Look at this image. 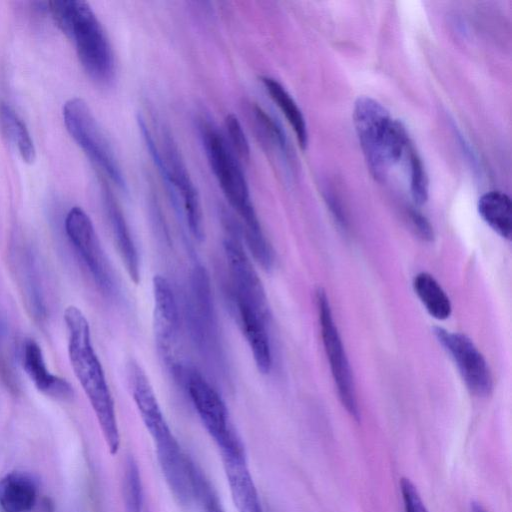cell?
I'll use <instances>...</instances> for the list:
<instances>
[{"mask_svg":"<svg viewBox=\"0 0 512 512\" xmlns=\"http://www.w3.org/2000/svg\"><path fill=\"white\" fill-rule=\"evenodd\" d=\"M190 400L204 427L222 455H244L235 434L225 402L211 383L196 369L184 366L180 372Z\"/></svg>","mask_w":512,"mask_h":512,"instance_id":"cell-8","label":"cell"},{"mask_svg":"<svg viewBox=\"0 0 512 512\" xmlns=\"http://www.w3.org/2000/svg\"><path fill=\"white\" fill-rule=\"evenodd\" d=\"M316 301L323 345L329 359L339 398L348 413L354 419L359 420L360 413L350 365L324 290L320 288L317 290Z\"/></svg>","mask_w":512,"mask_h":512,"instance_id":"cell-10","label":"cell"},{"mask_svg":"<svg viewBox=\"0 0 512 512\" xmlns=\"http://www.w3.org/2000/svg\"><path fill=\"white\" fill-rule=\"evenodd\" d=\"M353 123L370 173L383 180L411 145L404 125L368 96L356 100Z\"/></svg>","mask_w":512,"mask_h":512,"instance_id":"cell-4","label":"cell"},{"mask_svg":"<svg viewBox=\"0 0 512 512\" xmlns=\"http://www.w3.org/2000/svg\"><path fill=\"white\" fill-rule=\"evenodd\" d=\"M13 261L27 309L41 322L47 317V306L35 254L27 246L19 247L15 249Z\"/></svg>","mask_w":512,"mask_h":512,"instance_id":"cell-17","label":"cell"},{"mask_svg":"<svg viewBox=\"0 0 512 512\" xmlns=\"http://www.w3.org/2000/svg\"><path fill=\"white\" fill-rule=\"evenodd\" d=\"M137 122L145 145L166 184L171 200L184 215L192 237L198 242H202L205 231L199 193L173 135L167 127L162 126L161 145L159 147L155 143L145 119L139 115Z\"/></svg>","mask_w":512,"mask_h":512,"instance_id":"cell-5","label":"cell"},{"mask_svg":"<svg viewBox=\"0 0 512 512\" xmlns=\"http://www.w3.org/2000/svg\"><path fill=\"white\" fill-rule=\"evenodd\" d=\"M410 165V191L415 203L424 204L428 198V177L423 162L412 145L407 151Z\"/></svg>","mask_w":512,"mask_h":512,"instance_id":"cell-26","label":"cell"},{"mask_svg":"<svg viewBox=\"0 0 512 512\" xmlns=\"http://www.w3.org/2000/svg\"><path fill=\"white\" fill-rule=\"evenodd\" d=\"M232 500L238 512H263L245 455H222Z\"/></svg>","mask_w":512,"mask_h":512,"instance_id":"cell-19","label":"cell"},{"mask_svg":"<svg viewBox=\"0 0 512 512\" xmlns=\"http://www.w3.org/2000/svg\"><path fill=\"white\" fill-rule=\"evenodd\" d=\"M186 317L192 340L201 355L221 369L224 357L219 324L210 277L202 265H196L191 273Z\"/></svg>","mask_w":512,"mask_h":512,"instance_id":"cell-6","label":"cell"},{"mask_svg":"<svg viewBox=\"0 0 512 512\" xmlns=\"http://www.w3.org/2000/svg\"><path fill=\"white\" fill-rule=\"evenodd\" d=\"M64 227L69 242L97 287L106 296H115L118 291L115 276L89 215L80 207H72L65 217Z\"/></svg>","mask_w":512,"mask_h":512,"instance_id":"cell-9","label":"cell"},{"mask_svg":"<svg viewBox=\"0 0 512 512\" xmlns=\"http://www.w3.org/2000/svg\"><path fill=\"white\" fill-rule=\"evenodd\" d=\"M200 505L203 507L205 512H224V510L221 508V505L219 504V500L215 492L204 498L200 502Z\"/></svg>","mask_w":512,"mask_h":512,"instance_id":"cell-31","label":"cell"},{"mask_svg":"<svg viewBox=\"0 0 512 512\" xmlns=\"http://www.w3.org/2000/svg\"><path fill=\"white\" fill-rule=\"evenodd\" d=\"M234 310L241 331L250 347L259 372L268 374L272 368V351L265 318L249 304L232 297Z\"/></svg>","mask_w":512,"mask_h":512,"instance_id":"cell-16","label":"cell"},{"mask_svg":"<svg viewBox=\"0 0 512 512\" xmlns=\"http://www.w3.org/2000/svg\"><path fill=\"white\" fill-rule=\"evenodd\" d=\"M249 114L253 131L263 149L287 156V138L280 124L256 104L251 106Z\"/></svg>","mask_w":512,"mask_h":512,"instance_id":"cell-23","label":"cell"},{"mask_svg":"<svg viewBox=\"0 0 512 512\" xmlns=\"http://www.w3.org/2000/svg\"><path fill=\"white\" fill-rule=\"evenodd\" d=\"M68 357L73 372L95 413L110 454H117L120 433L115 404L101 362L95 352L87 318L76 306L64 311Z\"/></svg>","mask_w":512,"mask_h":512,"instance_id":"cell-2","label":"cell"},{"mask_svg":"<svg viewBox=\"0 0 512 512\" xmlns=\"http://www.w3.org/2000/svg\"><path fill=\"white\" fill-rule=\"evenodd\" d=\"M408 215L418 235L425 241H432L434 232L429 221L415 209H410Z\"/></svg>","mask_w":512,"mask_h":512,"instance_id":"cell-30","label":"cell"},{"mask_svg":"<svg viewBox=\"0 0 512 512\" xmlns=\"http://www.w3.org/2000/svg\"><path fill=\"white\" fill-rule=\"evenodd\" d=\"M224 252L232 281V297L249 304L269 319L270 311L264 286L239 237H236L235 229L224 241Z\"/></svg>","mask_w":512,"mask_h":512,"instance_id":"cell-13","label":"cell"},{"mask_svg":"<svg viewBox=\"0 0 512 512\" xmlns=\"http://www.w3.org/2000/svg\"><path fill=\"white\" fill-rule=\"evenodd\" d=\"M19 353L21 366L38 391L56 400H68L73 396L71 385L50 372L42 349L35 340L25 339Z\"/></svg>","mask_w":512,"mask_h":512,"instance_id":"cell-15","label":"cell"},{"mask_svg":"<svg viewBox=\"0 0 512 512\" xmlns=\"http://www.w3.org/2000/svg\"><path fill=\"white\" fill-rule=\"evenodd\" d=\"M38 483L23 471H12L0 478V511L29 512L36 505Z\"/></svg>","mask_w":512,"mask_h":512,"instance_id":"cell-20","label":"cell"},{"mask_svg":"<svg viewBox=\"0 0 512 512\" xmlns=\"http://www.w3.org/2000/svg\"><path fill=\"white\" fill-rule=\"evenodd\" d=\"M413 286L418 298L432 317L444 320L450 316L452 308L449 297L432 275L426 272L417 274Z\"/></svg>","mask_w":512,"mask_h":512,"instance_id":"cell-24","label":"cell"},{"mask_svg":"<svg viewBox=\"0 0 512 512\" xmlns=\"http://www.w3.org/2000/svg\"><path fill=\"white\" fill-rule=\"evenodd\" d=\"M63 120L73 140L121 190L127 185L114 150L88 104L79 97L65 102Z\"/></svg>","mask_w":512,"mask_h":512,"instance_id":"cell-7","label":"cell"},{"mask_svg":"<svg viewBox=\"0 0 512 512\" xmlns=\"http://www.w3.org/2000/svg\"><path fill=\"white\" fill-rule=\"evenodd\" d=\"M58 27L73 41L82 67L91 79L110 83L115 75V58L108 36L90 5L81 0L46 3Z\"/></svg>","mask_w":512,"mask_h":512,"instance_id":"cell-3","label":"cell"},{"mask_svg":"<svg viewBox=\"0 0 512 512\" xmlns=\"http://www.w3.org/2000/svg\"><path fill=\"white\" fill-rule=\"evenodd\" d=\"M0 379L12 390L18 389L9 345V330L6 321L0 317Z\"/></svg>","mask_w":512,"mask_h":512,"instance_id":"cell-28","label":"cell"},{"mask_svg":"<svg viewBox=\"0 0 512 512\" xmlns=\"http://www.w3.org/2000/svg\"><path fill=\"white\" fill-rule=\"evenodd\" d=\"M148 432L154 441L159 466L173 497L179 504L189 507L195 502L192 460L183 453L167 421L148 429Z\"/></svg>","mask_w":512,"mask_h":512,"instance_id":"cell-12","label":"cell"},{"mask_svg":"<svg viewBox=\"0 0 512 512\" xmlns=\"http://www.w3.org/2000/svg\"><path fill=\"white\" fill-rule=\"evenodd\" d=\"M103 199L112 235L129 278L135 284L140 280V260L136 245L123 212L110 189L104 185Z\"/></svg>","mask_w":512,"mask_h":512,"instance_id":"cell-18","label":"cell"},{"mask_svg":"<svg viewBox=\"0 0 512 512\" xmlns=\"http://www.w3.org/2000/svg\"><path fill=\"white\" fill-rule=\"evenodd\" d=\"M434 334L456 363L469 390L477 396H487L493 381L488 364L472 340L461 333H452L441 327Z\"/></svg>","mask_w":512,"mask_h":512,"instance_id":"cell-14","label":"cell"},{"mask_svg":"<svg viewBox=\"0 0 512 512\" xmlns=\"http://www.w3.org/2000/svg\"><path fill=\"white\" fill-rule=\"evenodd\" d=\"M0 126L6 137L17 147L21 158L26 163H33L36 150L30 133L15 110L4 102H0Z\"/></svg>","mask_w":512,"mask_h":512,"instance_id":"cell-25","label":"cell"},{"mask_svg":"<svg viewBox=\"0 0 512 512\" xmlns=\"http://www.w3.org/2000/svg\"><path fill=\"white\" fill-rule=\"evenodd\" d=\"M469 512H488L487 509L478 501H472Z\"/></svg>","mask_w":512,"mask_h":512,"instance_id":"cell-32","label":"cell"},{"mask_svg":"<svg viewBox=\"0 0 512 512\" xmlns=\"http://www.w3.org/2000/svg\"><path fill=\"white\" fill-rule=\"evenodd\" d=\"M400 491L404 512H428L417 487L410 479L403 477L400 480Z\"/></svg>","mask_w":512,"mask_h":512,"instance_id":"cell-29","label":"cell"},{"mask_svg":"<svg viewBox=\"0 0 512 512\" xmlns=\"http://www.w3.org/2000/svg\"><path fill=\"white\" fill-rule=\"evenodd\" d=\"M199 132L210 168L225 198L241 218L253 258L264 269H270L274 262L273 250L252 204L248 182L237 156L213 123L201 120Z\"/></svg>","mask_w":512,"mask_h":512,"instance_id":"cell-1","label":"cell"},{"mask_svg":"<svg viewBox=\"0 0 512 512\" xmlns=\"http://www.w3.org/2000/svg\"><path fill=\"white\" fill-rule=\"evenodd\" d=\"M261 82L269 97L290 124L300 147L305 149L308 144V131L305 118L299 106L285 87L275 78L261 76Z\"/></svg>","mask_w":512,"mask_h":512,"instance_id":"cell-21","label":"cell"},{"mask_svg":"<svg viewBox=\"0 0 512 512\" xmlns=\"http://www.w3.org/2000/svg\"><path fill=\"white\" fill-rule=\"evenodd\" d=\"M153 286V331L157 350L165 364L179 375L183 365L178 360L177 346L180 333V315L177 299L170 282L155 275Z\"/></svg>","mask_w":512,"mask_h":512,"instance_id":"cell-11","label":"cell"},{"mask_svg":"<svg viewBox=\"0 0 512 512\" xmlns=\"http://www.w3.org/2000/svg\"><path fill=\"white\" fill-rule=\"evenodd\" d=\"M482 219L501 237L510 239L512 232V205L508 195L501 191H489L478 201Z\"/></svg>","mask_w":512,"mask_h":512,"instance_id":"cell-22","label":"cell"},{"mask_svg":"<svg viewBox=\"0 0 512 512\" xmlns=\"http://www.w3.org/2000/svg\"><path fill=\"white\" fill-rule=\"evenodd\" d=\"M227 142L238 159L248 162L250 160V145L244 129L235 114H227L224 119Z\"/></svg>","mask_w":512,"mask_h":512,"instance_id":"cell-27","label":"cell"}]
</instances>
